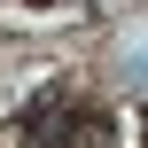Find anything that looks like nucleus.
Instances as JSON below:
<instances>
[{
    "label": "nucleus",
    "mask_w": 148,
    "mask_h": 148,
    "mask_svg": "<svg viewBox=\"0 0 148 148\" xmlns=\"http://www.w3.org/2000/svg\"><path fill=\"white\" fill-rule=\"evenodd\" d=\"M23 140L31 148H109L117 125L101 109H86V101H31L23 109Z\"/></svg>",
    "instance_id": "1"
},
{
    "label": "nucleus",
    "mask_w": 148,
    "mask_h": 148,
    "mask_svg": "<svg viewBox=\"0 0 148 148\" xmlns=\"http://www.w3.org/2000/svg\"><path fill=\"white\" fill-rule=\"evenodd\" d=\"M31 8H47V0H31Z\"/></svg>",
    "instance_id": "2"
}]
</instances>
